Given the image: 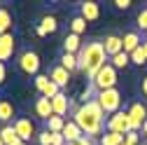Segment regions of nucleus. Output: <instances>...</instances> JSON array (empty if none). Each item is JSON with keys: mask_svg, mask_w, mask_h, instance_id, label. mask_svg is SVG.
Listing matches in <instances>:
<instances>
[{"mask_svg": "<svg viewBox=\"0 0 147 145\" xmlns=\"http://www.w3.org/2000/svg\"><path fill=\"white\" fill-rule=\"evenodd\" d=\"M72 122H75L82 133L89 136V138H100L105 133V112L100 110V105L96 103V98H91L82 105H77L75 110H72Z\"/></svg>", "mask_w": 147, "mask_h": 145, "instance_id": "nucleus-1", "label": "nucleus"}, {"mask_svg": "<svg viewBox=\"0 0 147 145\" xmlns=\"http://www.w3.org/2000/svg\"><path fill=\"white\" fill-rule=\"evenodd\" d=\"M107 63V54H105V47H103V40H91V42H84L82 49L77 51V70H82L86 80L91 82L98 70Z\"/></svg>", "mask_w": 147, "mask_h": 145, "instance_id": "nucleus-2", "label": "nucleus"}, {"mask_svg": "<svg viewBox=\"0 0 147 145\" xmlns=\"http://www.w3.org/2000/svg\"><path fill=\"white\" fill-rule=\"evenodd\" d=\"M94 98L100 105V110L105 112V117L119 112V108H121V91L119 89H105V91H98Z\"/></svg>", "mask_w": 147, "mask_h": 145, "instance_id": "nucleus-3", "label": "nucleus"}, {"mask_svg": "<svg viewBox=\"0 0 147 145\" xmlns=\"http://www.w3.org/2000/svg\"><path fill=\"white\" fill-rule=\"evenodd\" d=\"M91 89L98 94V91H105V89H117V70L112 63H105L100 70H98V75L91 80Z\"/></svg>", "mask_w": 147, "mask_h": 145, "instance_id": "nucleus-4", "label": "nucleus"}, {"mask_svg": "<svg viewBox=\"0 0 147 145\" xmlns=\"http://www.w3.org/2000/svg\"><path fill=\"white\" fill-rule=\"evenodd\" d=\"M105 131H112V133H121V136H126L128 131H131L128 112L119 110V112H115V115H110L107 122H105Z\"/></svg>", "mask_w": 147, "mask_h": 145, "instance_id": "nucleus-5", "label": "nucleus"}, {"mask_svg": "<svg viewBox=\"0 0 147 145\" xmlns=\"http://www.w3.org/2000/svg\"><path fill=\"white\" fill-rule=\"evenodd\" d=\"M19 68L26 72V75H40V56L35 51H30V49H26V51H21L19 54Z\"/></svg>", "mask_w": 147, "mask_h": 145, "instance_id": "nucleus-6", "label": "nucleus"}, {"mask_svg": "<svg viewBox=\"0 0 147 145\" xmlns=\"http://www.w3.org/2000/svg\"><path fill=\"white\" fill-rule=\"evenodd\" d=\"M126 112H128V122H131V131H140L142 124L147 122V105L145 103H133Z\"/></svg>", "mask_w": 147, "mask_h": 145, "instance_id": "nucleus-7", "label": "nucleus"}, {"mask_svg": "<svg viewBox=\"0 0 147 145\" xmlns=\"http://www.w3.org/2000/svg\"><path fill=\"white\" fill-rule=\"evenodd\" d=\"M12 126H14L16 136L21 138V143H28L33 136H38V133H35V124H33L30 119H26V117H16V119L12 122Z\"/></svg>", "mask_w": 147, "mask_h": 145, "instance_id": "nucleus-8", "label": "nucleus"}, {"mask_svg": "<svg viewBox=\"0 0 147 145\" xmlns=\"http://www.w3.org/2000/svg\"><path fill=\"white\" fill-rule=\"evenodd\" d=\"M35 87H38L40 96H47V98H54L61 94V89L49 80V75H35Z\"/></svg>", "mask_w": 147, "mask_h": 145, "instance_id": "nucleus-9", "label": "nucleus"}, {"mask_svg": "<svg viewBox=\"0 0 147 145\" xmlns=\"http://www.w3.org/2000/svg\"><path fill=\"white\" fill-rule=\"evenodd\" d=\"M103 47H105L107 59H112V56H117V54H121V51H124V38H121V35L110 33V35H105Z\"/></svg>", "mask_w": 147, "mask_h": 145, "instance_id": "nucleus-10", "label": "nucleus"}, {"mask_svg": "<svg viewBox=\"0 0 147 145\" xmlns=\"http://www.w3.org/2000/svg\"><path fill=\"white\" fill-rule=\"evenodd\" d=\"M14 51H16V40H14V35L7 33V35H0V63H5L14 56Z\"/></svg>", "mask_w": 147, "mask_h": 145, "instance_id": "nucleus-11", "label": "nucleus"}, {"mask_svg": "<svg viewBox=\"0 0 147 145\" xmlns=\"http://www.w3.org/2000/svg\"><path fill=\"white\" fill-rule=\"evenodd\" d=\"M49 80L56 84L59 89H63V87H68V82H70V72L59 63V66H54V68L49 70Z\"/></svg>", "mask_w": 147, "mask_h": 145, "instance_id": "nucleus-12", "label": "nucleus"}, {"mask_svg": "<svg viewBox=\"0 0 147 145\" xmlns=\"http://www.w3.org/2000/svg\"><path fill=\"white\" fill-rule=\"evenodd\" d=\"M51 108H54V115H56V117H63V119H65V115H68V110H70V98L61 91L59 96L51 98Z\"/></svg>", "mask_w": 147, "mask_h": 145, "instance_id": "nucleus-13", "label": "nucleus"}, {"mask_svg": "<svg viewBox=\"0 0 147 145\" xmlns=\"http://www.w3.org/2000/svg\"><path fill=\"white\" fill-rule=\"evenodd\" d=\"M80 16L84 21H96L98 16H100V7H98V3H94V0H86V3H82V7H80Z\"/></svg>", "mask_w": 147, "mask_h": 145, "instance_id": "nucleus-14", "label": "nucleus"}, {"mask_svg": "<svg viewBox=\"0 0 147 145\" xmlns=\"http://www.w3.org/2000/svg\"><path fill=\"white\" fill-rule=\"evenodd\" d=\"M35 112H38V117L40 119H49V117H54V108H51V98H47V96H40L38 101H35Z\"/></svg>", "mask_w": 147, "mask_h": 145, "instance_id": "nucleus-15", "label": "nucleus"}, {"mask_svg": "<svg viewBox=\"0 0 147 145\" xmlns=\"http://www.w3.org/2000/svg\"><path fill=\"white\" fill-rule=\"evenodd\" d=\"M63 138H65V143H75V140H80L84 133H82V129L72 122V119H65V126H63Z\"/></svg>", "mask_w": 147, "mask_h": 145, "instance_id": "nucleus-16", "label": "nucleus"}, {"mask_svg": "<svg viewBox=\"0 0 147 145\" xmlns=\"http://www.w3.org/2000/svg\"><path fill=\"white\" fill-rule=\"evenodd\" d=\"M82 40H80V35H75V33H68L65 38H63V51L65 54H77L80 49H82Z\"/></svg>", "mask_w": 147, "mask_h": 145, "instance_id": "nucleus-17", "label": "nucleus"}, {"mask_svg": "<svg viewBox=\"0 0 147 145\" xmlns=\"http://www.w3.org/2000/svg\"><path fill=\"white\" fill-rule=\"evenodd\" d=\"M0 138H3L5 145H21V138L16 136V131H14V126H12V124L0 126Z\"/></svg>", "mask_w": 147, "mask_h": 145, "instance_id": "nucleus-18", "label": "nucleus"}, {"mask_svg": "<svg viewBox=\"0 0 147 145\" xmlns=\"http://www.w3.org/2000/svg\"><path fill=\"white\" fill-rule=\"evenodd\" d=\"M14 26V16L7 7H0V35H7Z\"/></svg>", "mask_w": 147, "mask_h": 145, "instance_id": "nucleus-19", "label": "nucleus"}, {"mask_svg": "<svg viewBox=\"0 0 147 145\" xmlns=\"http://www.w3.org/2000/svg\"><path fill=\"white\" fill-rule=\"evenodd\" d=\"M14 119V105L9 103V101H5V98H0V124H9Z\"/></svg>", "mask_w": 147, "mask_h": 145, "instance_id": "nucleus-20", "label": "nucleus"}, {"mask_svg": "<svg viewBox=\"0 0 147 145\" xmlns=\"http://www.w3.org/2000/svg\"><path fill=\"white\" fill-rule=\"evenodd\" d=\"M56 28H59L56 16H42V21L38 26V35H49V33H54Z\"/></svg>", "mask_w": 147, "mask_h": 145, "instance_id": "nucleus-21", "label": "nucleus"}, {"mask_svg": "<svg viewBox=\"0 0 147 145\" xmlns=\"http://www.w3.org/2000/svg\"><path fill=\"white\" fill-rule=\"evenodd\" d=\"M140 45H142V40H140L138 33H126V35H124V51H126V54L136 51Z\"/></svg>", "mask_w": 147, "mask_h": 145, "instance_id": "nucleus-22", "label": "nucleus"}, {"mask_svg": "<svg viewBox=\"0 0 147 145\" xmlns=\"http://www.w3.org/2000/svg\"><path fill=\"white\" fill-rule=\"evenodd\" d=\"M121 143H124V136L121 133H112V131H105L98 138V145H121Z\"/></svg>", "mask_w": 147, "mask_h": 145, "instance_id": "nucleus-23", "label": "nucleus"}, {"mask_svg": "<svg viewBox=\"0 0 147 145\" xmlns=\"http://www.w3.org/2000/svg\"><path fill=\"white\" fill-rule=\"evenodd\" d=\"M61 66L68 70V72H75L77 70V54H61Z\"/></svg>", "mask_w": 147, "mask_h": 145, "instance_id": "nucleus-24", "label": "nucleus"}, {"mask_svg": "<svg viewBox=\"0 0 147 145\" xmlns=\"http://www.w3.org/2000/svg\"><path fill=\"white\" fill-rule=\"evenodd\" d=\"M45 124H47V131H51V133H61V131H63V126H65V119L54 115V117H49Z\"/></svg>", "mask_w": 147, "mask_h": 145, "instance_id": "nucleus-25", "label": "nucleus"}, {"mask_svg": "<svg viewBox=\"0 0 147 145\" xmlns=\"http://www.w3.org/2000/svg\"><path fill=\"white\" fill-rule=\"evenodd\" d=\"M110 63L115 66V70H121V68H126L128 63H131V56H128L126 51H121V54H117V56L110 59Z\"/></svg>", "mask_w": 147, "mask_h": 145, "instance_id": "nucleus-26", "label": "nucleus"}, {"mask_svg": "<svg viewBox=\"0 0 147 145\" xmlns=\"http://www.w3.org/2000/svg\"><path fill=\"white\" fill-rule=\"evenodd\" d=\"M86 30V21L82 19V16H72V21H70V33H75V35H82Z\"/></svg>", "mask_w": 147, "mask_h": 145, "instance_id": "nucleus-27", "label": "nucleus"}, {"mask_svg": "<svg viewBox=\"0 0 147 145\" xmlns=\"http://www.w3.org/2000/svg\"><path fill=\"white\" fill-rule=\"evenodd\" d=\"M128 56H131V63H136V66H142V63H147V56H145V51H142V45H140L136 51H131Z\"/></svg>", "mask_w": 147, "mask_h": 145, "instance_id": "nucleus-28", "label": "nucleus"}, {"mask_svg": "<svg viewBox=\"0 0 147 145\" xmlns=\"http://www.w3.org/2000/svg\"><path fill=\"white\" fill-rule=\"evenodd\" d=\"M38 143H40V145H54V133L47 131V129L40 131V133H38Z\"/></svg>", "mask_w": 147, "mask_h": 145, "instance_id": "nucleus-29", "label": "nucleus"}, {"mask_svg": "<svg viewBox=\"0 0 147 145\" xmlns=\"http://www.w3.org/2000/svg\"><path fill=\"white\" fill-rule=\"evenodd\" d=\"M124 140L131 143V145H140V131H128V133L124 136Z\"/></svg>", "mask_w": 147, "mask_h": 145, "instance_id": "nucleus-30", "label": "nucleus"}, {"mask_svg": "<svg viewBox=\"0 0 147 145\" xmlns=\"http://www.w3.org/2000/svg\"><path fill=\"white\" fill-rule=\"evenodd\" d=\"M65 145H96V138H89V136H82L80 140H75V143H65Z\"/></svg>", "mask_w": 147, "mask_h": 145, "instance_id": "nucleus-31", "label": "nucleus"}, {"mask_svg": "<svg viewBox=\"0 0 147 145\" xmlns=\"http://www.w3.org/2000/svg\"><path fill=\"white\" fill-rule=\"evenodd\" d=\"M138 26H140V28L147 33V9H142V12L138 14Z\"/></svg>", "mask_w": 147, "mask_h": 145, "instance_id": "nucleus-32", "label": "nucleus"}, {"mask_svg": "<svg viewBox=\"0 0 147 145\" xmlns=\"http://www.w3.org/2000/svg\"><path fill=\"white\" fill-rule=\"evenodd\" d=\"M115 7L117 9H128L131 7V0H115Z\"/></svg>", "mask_w": 147, "mask_h": 145, "instance_id": "nucleus-33", "label": "nucleus"}, {"mask_svg": "<svg viewBox=\"0 0 147 145\" xmlns=\"http://www.w3.org/2000/svg\"><path fill=\"white\" fill-rule=\"evenodd\" d=\"M5 77H7V66H5V63H0V84L5 82Z\"/></svg>", "mask_w": 147, "mask_h": 145, "instance_id": "nucleus-34", "label": "nucleus"}, {"mask_svg": "<svg viewBox=\"0 0 147 145\" xmlns=\"http://www.w3.org/2000/svg\"><path fill=\"white\" fill-rule=\"evenodd\" d=\"M140 89H142V96L147 98V75L142 77V84H140Z\"/></svg>", "mask_w": 147, "mask_h": 145, "instance_id": "nucleus-35", "label": "nucleus"}, {"mask_svg": "<svg viewBox=\"0 0 147 145\" xmlns=\"http://www.w3.org/2000/svg\"><path fill=\"white\" fill-rule=\"evenodd\" d=\"M140 136H142V138H147V122L142 124V129H140Z\"/></svg>", "mask_w": 147, "mask_h": 145, "instance_id": "nucleus-36", "label": "nucleus"}, {"mask_svg": "<svg viewBox=\"0 0 147 145\" xmlns=\"http://www.w3.org/2000/svg\"><path fill=\"white\" fill-rule=\"evenodd\" d=\"M142 51H145V56H147V40L142 42Z\"/></svg>", "mask_w": 147, "mask_h": 145, "instance_id": "nucleus-37", "label": "nucleus"}, {"mask_svg": "<svg viewBox=\"0 0 147 145\" xmlns=\"http://www.w3.org/2000/svg\"><path fill=\"white\" fill-rule=\"evenodd\" d=\"M121 145H131V143H126V140H124V143H121Z\"/></svg>", "mask_w": 147, "mask_h": 145, "instance_id": "nucleus-38", "label": "nucleus"}, {"mask_svg": "<svg viewBox=\"0 0 147 145\" xmlns=\"http://www.w3.org/2000/svg\"><path fill=\"white\" fill-rule=\"evenodd\" d=\"M0 145H5V143H3V138H0Z\"/></svg>", "mask_w": 147, "mask_h": 145, "instance_id": "nucleus-39", "label": "nucleus"}, {"mask_svg": "<svg viewBox=\"0 0 147 145\" xmlns=\"http://www.w3.org/2000/svg\"><path fill=\"white\" fill-rule=\"evenodd\" d=\"M21 145H28V143H21Z\"/></svg>", "mask_w": 147, "mask_h": 145, "instance_id": "nucleus-40", "label": "nucleus"}]
</instances>
